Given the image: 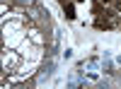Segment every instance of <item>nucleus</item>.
Segmentation results:
<instances>
[{
	"label": "nucleus",
	"mask_w": 121,
	"mask_h": 89,
	"mask_svg": "<svg viewBox=\"0 0 121 89\" xmlns=\"http://www.w3.org/2000/svg\"><path fill=\"white\" fill-rule=\"evenodd\" d=\"M102 3H104V5H112V3H114V0H102Z\"/></svg>",
	"instance_id": "nucleus-4"
},
{
	"label": "nucleus",
	"mask_w": 121,
	"mask_h": 89,
	"mask_svg": "<svg viewBox=\"0 0 121 89\" xmlns=\"http://www.w3.org/2000/svg\"><path fill=\"white\" fill-rule=\"evenodd\" d=\"M112 5H114V10H116V12L121 15V0H114V3H112Z\"/></svg>",
	"instance_id": "nucleus-3"
},
{
	"label": "nucleus",
	"mask_w": 121,
	"mask_h": 89,
	"mask_svg": "<svg viewBox=\"0 0 121 89\" xmlns=\"http://www.w3.org/2000/svg\"><path fill=\"white\" fill-rule=\"evenodd\" d=\"M63 15H65V19H75V5L73 3L63 5Z\"/></svg>",
	"instance_id": "nucleus-2"
},
{
	"label": "nucleus",
	"mask_w": 121,
	"mask_h": 89,
	"mask_svg": "<svg viewBox=\"0 0 121 89\" xmlns=\"http://www.w3.org/2000/svg\"><path fill=\"white\" fill-rule=\"evenodd\" d=\"M78 3H85V0H78Z\"/></svg>",
	"instance_id": "nucleus-6"
},
{
	"label": "nucleus",
	"mask_w": 121,
	"mask_h": 89,
	"mask_svg": "<svg viewBox=\"0 0 121 89\" xmlns=\"http://www.w3.org/2000/svg\"><path fill=\"white\" fill-rule=\"evenodd\" d=\"M58 3H60V5H68V3H70V0H58Z\"/></svg>",
	"instance_id": "nucleus-5"
},
{
	"label": "nucleus",
	"mask_w": 121,
	"mask_h": 89,
	"mask_svg": "<svg viewBox=\"0 0 121 89\" xmlns=\"http://www.w3.org/2000/svg\"><path fill=\"white\" fill-rule=\"evenodd\" d=\"M119 27H121V24H119Z\"/></svg>",
	"instance_id": "nucleus-7"
},
{
	"label": "nucleus",
	"mask_w": 121,
	"mask_h": 89,
	"mask_svg": "<svg viewBox=\"0 0 121 89\" xmlns=\"http://www.w3.org/2000/svg\"><path fill=\"white\" fill-rule=\"evenodd\" d=\"M116 10H99V12L95 15V27L99 29V31H107V29L116 27Z\"/></svg>",
	"instance_id": "nucleus-1"
}]
</instances>
